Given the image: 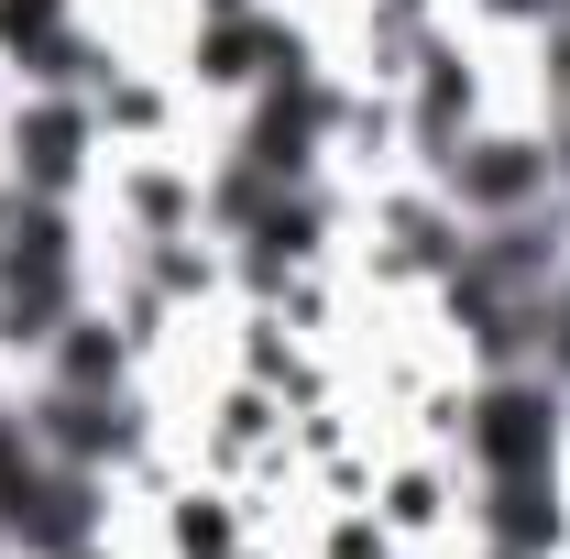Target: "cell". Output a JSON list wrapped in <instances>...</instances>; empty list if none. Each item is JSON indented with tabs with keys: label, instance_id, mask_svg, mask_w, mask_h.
Returning <instances> with one entry per match:
<instances>
[{
	"label": "cell",
	"instance_id": "8992f818",
	"mask_svg": "<svg viewBox=\"0 0 570 559\" xmlns=\"http://www.w3.org/2000/svg\"><path fill=\"white\" fill-rule=\"evenodd\" d=\"M0 67L22 77V88H88L77 0H0Z\"/></svg>",
	"mask_w": 570,
	"mask_h": 559
},
{
	"label": "cell",
	"instance_id": "ba28073f",
	"mask_svg": "<svg viewBox=\"0 0 570 559\" xmlns=\"http://www.w3.org/2000/svg\"><path fill=\"white\" fill-rule=\"evenodd\" d=\"M417 143L439 154V143H461V121H472V67L450 56V45H417Z\"/></svg>",
	"mask_w": 570,
	"mask_h": 559
},
{
	"label": "cell",
	"instance_id": "52a82bcc",
	"mask_svg": "<svg viewBox=\"0 0 570 559\" xmlns=\"http://www.w3.org/2000/svg\"><path fill=\"white\" fill-rule=\"evenodd\" d=\"M45 384H56V395H121V384H132V341L77 307L67 330L45 341Z\"/></svg>",
	"mask_w": 570,
	"mask_h": 559
},
{
	"label": "cell",
	"instance_id": "6da1fadb",
	"mask_svg": "<svg viewBox=\"0 0 570 559\" xmlns=\"http://www.w3.org/2000/svg\"><path fill=\"white\" fill-rule=\"evenodd\" d=\"M77 318V219L67 198H22L0 219V351H45Z\"/></svg>",
	"mask_w": 570,
	"mask_h": 559
},
{
	"label": "cell",
	"instance_id": "30bf717a",
	"mask_svg": "<svg viewBox=\"0 0 570 559\" xmlns=\"http://www.w3.org/2000/svg\"><path fill=\"white\" fill-rule=\"evenodd\" d=\"M527 362H538V373L570 395V264L549 275V296H538V341H527Z\"/></svg>",
	"mask_w": 570,
	"mask_h": 559
},
{
	"label": "cell",
	"instance_id": "8fae6325",
	"mask_svg": "<svg viewBox=\"0 0 570 559\" xmlns=\"http://www.w3.org/2000/svg\"><path fill=\"white\" fill-rule=\"evenodd\" d=\"M384 516H395V527H406V538H428V527H439V516H450V504H439V472H406V483L384 493Z\"/></svg>",
	"mask_w": 570,
	"mask_h": 559
},
{
	"label": "cell",
	"instance_id": "3957f363",
	"mask_svg": "<svg viewBox=\"0 0 570 559\" xmlns=\"http://www.w3.org/2000/svg\"><path fill=\"white\" fill-rule=\"evenodd\" d=\"M439 198L472 231L483 219H527V209L560 198V165H549L538 133H461V143H439Z\"/></svg>",
	"mask_w": 570,
	"mask_h": 559
},
{
	"label": "cell",
	"instance_id": "4fadbf2b",
	"mask_svg": "<svg viewBox=\"0 0 570 559\" xmlns=\"http://www.w3.org/2000/svg\"><path fill=\"white\" fill-rule=\"evenodd\" d=\"M373 559H384V549H373Z\"/></svg>",
	"mask_w": 570,
	"mask_h": 559
},
{
	"label": "cell",
	"instance_id": "7a4b0ae2",
	"mask_svg": "<svg viewBox=\"0 0 570 559\" xmlns=\"http://www.w3.org/2000/svg\"><path fill=\"white\" fill-rule=\"evenodd\" d=\"M560 384L538 362L515 373H483L472 406H461V450H472V483H549L560 472Z\"/></svg>",
	"mask_w": 570,
	"mask_h": 559
},
{
	"label": "cell",
	"instance_id": "277c9868",
	"mask_svg": "<svg viewBox=\"0 0 570 559\" xmlns=\"http://www.w3.org/2000/svg\"><path fill=\"white\" fill-rule=\"evenodd\" d=\"M330 133H341V99H330L307 67H285V77L253 88V121H242L230 154H242L253 176H275V187H307V176H318V154H330Z\"/></svg>",
	"mask_w": 570,
	"mask_h": 559
},
{
	"label": "cell",
	"instance_id": "5bb4252c",
	"mask_svg": "<svg viewBox=\"0 0 570 559\" xmlns=\"http://www.w3.org/2000/svg\"><path fill=\"white\" fill-rule=\"evenodd\" d=\"M0 559H11V549H0Z\"/></svg>",
	"mask_w": 570,
	"mask_h": 559
},
{
	"label": "cell",
	"instance_id": "9c48e42d",
	"mask_svg": "<svg viewBox=\"0 0 570 559\" xmlns=\"http://www.w3.org/2000/svg\"><path fill=\"white\" fill-rule=\"evenodd\" d=\"M165 538H176V559H242V527H230V504H219V493H176Z\"/></svg>",
	"mask_w": 570,
	"mask_h": 559
},
{
	"label": "cell",
	"instance_id": "7c38bea8",
	"mask_svg": "<svg viewBox=\"0 0 570 559\" xmlns=\"http://www.w3.org/2000/svg\"><path fill=\"white\" fill-rule=\"evenodd\" d=\"M67 559H121V549H99V538H88V549H67Z\"/></svg>",
	"mask_w": 570,
	"mask_h": 559
},
{
	"label": "cell",
	"instance_id": "5b68a950",
	"mask_svg": "<svg viewBox=\"0 0 570 559\" xmlns=\"http://www.w3.org/2000/svg\"><path fill=\"white\" fill-rule=\"evenodd\" d=\"M88 154H99V99L88 88H22V110H11V187L22 198H77Z\"/></svg>",
	"mask_w": 570,
	"mask_h": 559
}]
</instances>
